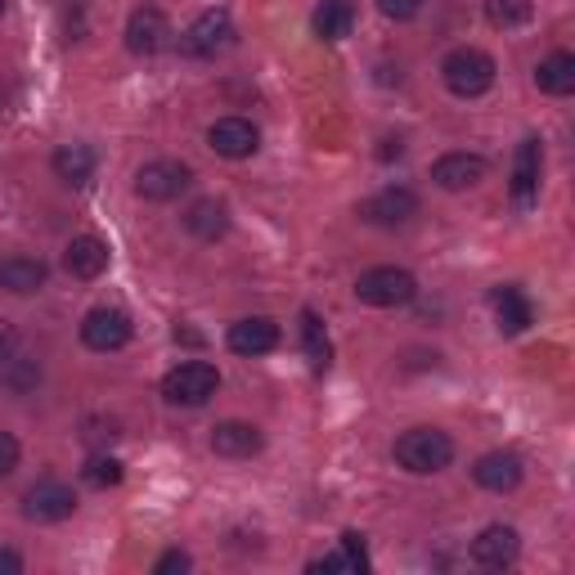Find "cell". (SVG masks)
<instances>
[{
  "mask_svg": "<svg viewBox=\"0 0 575 575\" xmlns=\"http://www.w3.org/2000/svg\"><path fill=\"white\" fill-rule=\"evenodd\" d=\"M396 464L414 477H432L454 464V441L441 428H409L396 441Z\"/></svg>",
  "mask_w": 575,
  "mask_h": 575,
  "instance_id": "obj_1",
  "label": "cell"
},
{
  "mask_svg": "<svg viewBox=\"0 0 575 575\" xmlns=\"http://www.w3.org/2000/svg\"><path fill=\"white\" fill-rule=\"evenodd\" d=\"M441 76H445L450 95H458V99H477V95H486V91L494 86L500 68H494V59H490L486 50H477V46H458V50L445 55Z\"/></svg>",
  "mask_w": 575,
  "mask_h": 575,
  "instance_id": "obj_2",
  "label": "cell"
},
{
  "mask_svg": "<svg viewBox=\"0 0 575 575\" xmlns=\"http://www.w3.org/2000/svg\"><path fill=\"white\" fill-rule=\"evenodd\" d=\"M216 392H220V373H216V364H207V360H184V364H176V369L163 378L167 405L199 409V405H207Z\"/></svg>",
  "mask_w": 575,
  "mask_h": 575,
  "instance_id": "obj_3",
  "label": "cell"
},
{
  "mask_svg": "<svg viewBox=\"0 0 575 575\" xmlns=\"http://www.w3.org/2000/svg\"><path fill=\"white\" fill-rule=\"evenodd\" d=\"M356 297L364 306H378V311H392V306H409L418 297V279L400 265H373L356 279Z\"/></svg>",
  "mask_w": 575,
  "mask_h": 575,
  "instance_id": "obj_4",
  "label": "cell"
},
{
  "mask_svg": "<svg viewBox=\"0 0 575 575\" xmlns=\"http://www.w3.org/2000/svg\"><path fill=\"white\" fill-rule=\"evenodd\" d=\"M229 46H235V19H229V10L199 14L180 36V55H189V59H216Z\"/></svg>",
  "mask_w": 575,
  "mask_h": 575,
  "instance_id": "obj_5",
  "label": "cell"
},
{
  "mask_svg": "<svg viewBox=\"0 0 575 575\" xmlns=\"http://www.w3.org/2000/svg\"><path fill=\"white\" fill-rule=\"evenodd\" d=\"M189 167L184 163H171V158H158V163H144L135 171V194L148 199V203H171L189 189Z\"/></svg>",
  "mask_w": 575,
  "mask_h": 575,
  "instance_id": "obj_6",
  "label": "cell"
},
{
  "mask_svg": "<svg viewBox=\"0 0 575 575\" xmlns=\"http://www.w3.org/2000/svg\"><path fill=\"white\" fill-rule=\"evenodd\" d=\"M167 46H171V23H167V14L158 5L131 10V19H127V50L140 55V59H148V55H163Z\"/></svg>",
  "mask_w": 575,
  "mask_h": 575,
  "instance_id": "obj_7",
  "label": "cell"
},
{
  "mask_svg": "<svg viewBox=\"0 0 575 575\" xmlns=\"http://www.w3.org/2000/svg\"><path fill=\"white\" fill-rule=\"evenodd\" d=\"M131 315L127 311H112V306H95V311L82 320V342L91 351H122L131 342Z\"/></svg>",
  "mask_w": 575,
  "mask_h": 575,
  "instance_id": "obj_8",
  "label": "cell"
},
{
  "mask_svg": "<svg viewBox=\"0 0 575 575\" xmlns=\"http://www.w3.org/2000/svg\"><path fill=\"white\" fill-rule=\"evenodd\" d=\"M76 513V494L63 481H36L23 494V517L27 522H68Z\"/></svg>",
  "mask_w": 575,
  "mask_h": 575,
  "instance_id": "obj_9",
  "label": "cell"
},
{
  "mask_svg": "<svg viewBox=\"0 0 575 575\" xmlns=\"http://www.w3.org/2000/svg\"><path fill=\"white\" fill-rule=\"evenodd\" d=\"M414 216H418V194L405 184H392L360 203V220H369V225H405Z\"/></svg>",
  "mask_w": 575,
  "mask_h": 575,
  "instance_id": "obj_10",
  "label": "cell"
},
{
  "mask_svg": "<svg viewBox=\"0 0 575 575\" xmlns=\"http://www.w3.org/2000/svg\"><path fill=\"white\" fill-rule=\"evenodd\" d=\"M522 454H513V450H494V454H481L477 458V468H472V481L481 486V490H490V494H508V490H517L522 486Z\"/></svg>",
  "mask_w": 575,
  "mask_h": 575,
  "instance_id": "obj_11",
  "label": "cell"
},
{
  "mask_svg": "<svg viewBox=\"0 0 575 575\" xmlns=\"http://www.w3.org/2000/svg\"><path fill=\"white\" fill-rule=\"evenodd\" d=\"M207 144L220 153V158H252V153L261 148V131L248 122V118H220V122H212V131H207Z\"/></svg>",
  "mask_w": 575,
  "mask_h": 575,
  "instance_id": "obj_12",
  "label": "cell"
},
{
  "mask_svg": "<svg viewBox=\"0 0 575 575\" xmlns=\"http://www.w3.org/2000/svg\"><path fill=\"white\" fill-rule=\"evenodd\" d=\"M522 553V540H517V530L513 526H486L477 540H472V562L486 566V571H504L513 566Z\"/></svg>",
  "mask_w": 575,
  "mask_h": 575,
  "instance_id": "obj_13",
  "label": "cell"
},
{
  "mask_svg": "<svg viewBox=\"0 0 575 575\" xmlns=\"http://www.w3.org/2000/svg\"><path fill=\"white\" fill-rule=\"evenodd\" d=\"M490 311H494V324H500L504 337H517L535 324V306L522 288L504 284V288H490Z\"/></svg>",
  "mask_w": 575,
  "mask_h": 575,
  "instance_id": "obj_14",
  "label": "cell"
},
{
  "mask_svg": "<svg viewBox=\"0 0 575 575\" xmlns=\"http://www.w3.org/2000/svg\"><path fill=\"white\" fill-rule=\"evenodd\" d=\"M229 351L235 356H271L279 347V324L265 315H248L239 324H229Z\"/></svg>",
  "mask_w": 575,
  "mask_h": 575,
  "instance_id": "obj_15",
  "label": "cell"
},
{
  "mask_svg": "<svg viewBox=\"0 0 575 575\" xmlns=\"http://www.w3.org/2000/svg\"><path fill=\"white\" fill-rule=\"evenodd\" d=\"M540 167H544V148L540 140H522L517 144V163H513V203L530 207L540 199Z\"/></svg>",
  "mask_w": 575,
  "mask_h": 575,
  "instance_id": "obj_16",
  "label": "cell"
},
{
  "mask_svg": "<svg viewBox=\"0 0 575 575\" xmlns=\"http://www.w3.org/2000/svg\"><path fill=\"white\" fill-rule=\"evenodd\" d=\"M486 158H477V153H445V158H436L432 167V180L441 189H450V194H458V189H472L486 180Z\"/></svg>",
  "mask_w": 575,
  "mask_h": 575,
  "instance_id": "obj_17",
  "label": "cell"
},
{
  "mask_svg": "<svg viewBox=\"0 0 575 575\" xmlns=\"http://www.w3.org/2000/svg\"><path fill=\"white\" fill-rule=\"evenodd\" d=\"M46 279H50V271H46V261H36V256H10V261H0V288L14 292V297L41 292Z\"/></svg>",
  "mask_w": 575,
  "mask_h": 575,
  "instance_id": "obj_18",
  "label": "cell"
},
{
  "mask_svg": "<svg viewBox=\"0 0 575 575\" xmlns=\"http://www.w3.org/2000/svg\"><path fill=\"white\" fill-rule=\"evenodd\" d=\"M63 265H68L72 279H99L108 271V248L95 235H82L63 248Z\"/></svg>",
  "mask_w": 575,
  "mask_h": 575,
  "instance_id": "obj_19",
  "label": "cell"
},
{
  "mask_svg": "<svg viewBox=\"0 0 575 575\" xmlns=\"http://www.w3.org/2000/svg\"><path fill=\"white\" fill-rule=\"evenodd\" d=\"M261 445H265L261 432L252 423H239V418H229V423H216L212 428V450L220 458H252Z\"/></svg>",
  "mask_w": 575,
  "mask_h": 575,
  "instance_id": "obj_20",
  "label": "cell"
},
{
  "mask_svg": "<svg viewBox=\"0 0 575 575\" xmlns=\"http://www.w3.org/2000/svg\"><path fill=\"white\" fill-rule=\"evenodd\" d=\"M184 229L194 239H203V243H216L225 229H229V207L220 199H199L194 207L184 212Z\"/></svg>",
  "mask_w": 575,
  "mask_h": 575,
  "instance_id": "obj_21",
  "label": "cell"
},
{
  "mask_svg": "<svg viewBox=\"0 0 575 575\" xmlns=\"http://www.w3.org/2000/svg\"><path fill=\"white\" fill-rule=\"evenodd\" d=\"M311 23H315L320 41H347L351 27H356V0H320Z\"/></svg>",
  "mask_w": 575,
  "mask_h": 575,
  "instance_id": "obj_22",
  "label": "cell"
},
{
  "mask_svg": "<svg viewBox=\"0 0 575 575\" xmlns=\"http://www.w3.org/2000/svg\"><path fill=\"white\" fill-rule=\"evenodd\" d=\"M311 571H315V575H324V571H342V575H360V571H369L364 535L347 530V535H342V549H337V553H328V558H315V562H311Z\"/></svg>",
  "mask_w": 575,
  "mask_h": 575,
  "instance_id": "obj_23",
  "label": "cell"
},
{
  "mask_svg": "<svg viewBox=\"0 0 575 575\" xmlns=\"http://www.w3.org/2000/svg\"><path fill=\"white\" fill-rule=\"evenodd\" d=\"M535 86H540L544 95H571L575 91V55H549L540 59V68H535Z\"/></svg>",
  "mask_w": 575,
  "mask_h": 575,
  "instance_id": "obj_24",
  "label": "cell"
},
{
  "mask_svg": "<svg viewBox=\"0 0 575 575\" xmlns=\"http://www.w3.org/2000/svg\"><path fill=\"white\" fill-rule=\"evenodd\" d=\"M55 176L63 184H91V176H95V148H86V144H63L55 153Z\"/></svg>",
  "mask_w": 575,
  "mask_h": 575,
  "instance_id": "obj_25",
  "label": "cell"
},
{
  "mask_svg": "<svg viewBox=\"0 0 575 575\" xmlns=\"http://www.w3.org/2000/svg\"><path fill=\"white\" fill-rule=\"evenodd\" d=\"M301 347H306V360H311L315 373L328 369V360H333V342H328L324 320H320L315 311H301Z\"/></svg>",
  "mask_w": 575,
  "mask_h": 575,
  "instance_id": "obj_26",
  "label": "cell"
},
{
  "mask_svg": "<svg viewBox=\"0 0 575 575\" xmlns=\"http://www.w3.org/2000/svg\"><path fill=\"white\" fill-rule=\"evenodd\" d=\"M486 19L494 27H526L535 19V0H486Z\"/></svg>",
  "mask_w": 575,
  "mask_h": 575,
  "instance_id": "obj_27",
  "label": "cell"
},
{
  "mask_svg": "<svg viewBox=\"0 0 575 575\" xmlns=\"http://www.w3.org/2000/svg\"><path fill=\"white\" fill-rule=\"evenodd\" d=\"M0 378H5V387L10 392H32L36 382H41V364L27 360V356H10V360H0Z\"/></svg>",
  "mask_w": 575,
  "mask_h": 575,
  "instance_id": "obj_28",
  "label": "cell"
},
{
  "mask_svg": "<svg viewBox=\"0 0 575 575\" xmlns=\"http://www.w3.org/2000/svg\"><path fill=\"white\" fill-rule=\"evenodd\" d=\"M86 486H95V490H104V486H118L127 472H122V458H91L86 464Z\"/></svg>",
  "mask_w": 575,
  "mask_h": 575,
  "instance_id": "obj_29",
  "label": "cell"
},
{
  "mask_svg": "<svg viewBox=\"0 0 575 575\" xmlns=\"http://www.w3.org/2000/svg\"><path fill=\"white\" fill-rule=\"evenodd\" d=\"M423 5L428 0H378V10L387 19H396V23H409L414 14H423Z\"/></svg>",
  "mask_w": 575,
  "mask_h": 575,
  "instance_id": "obj_30",
  "label": "cell"
},
{
  "mask_svg": "<svg viewBox=\"0 0 575 575\" xmlns=\"http://www.w3.org/2000/svg\"><path fill=\"white\" fill-rule=\"evenodd\" d=\"M19 458H23L19 441H14L10 432H0V477H10V472L19 468Z\"/></svg>",
  "mask_w": 575,
  "mask_h": 575,
  "instance_id": "obj_31",
  "label": "cell"
},
{
  "mask_svg": "<svg viewBox=\"0 0 575 575\" xmlns=\"http://www.w3.org/2000/svg\"><path fill=\"white\" fill-rule=\"evenodd\" d=\"M189 566H194V558L180 553V549H171V553H163L158 562H153V575H171V571H189Z\"/></svg>",
  "mask_w": 575,
  "mask_h": 575,
  "instance_id": "obj_32",
  "label": "cell"
},
{
  "mask_svg": "<svg viewBox=\"0 0 575 575\" xmlns=\"http://www.w3.org/2000/svg\"><path fill=\"white\" fill-rule=\"evenodd\" d=\"M23 571V558L14 549H0V575H19Z\"/></svg>",
  "mask_w": 575,
  "mask_h": 575,
  "instance_id": "obj_33",
  "label": "cell"
},
{
  "mask_svg": "<svg viewBox=\"0 0 575 575\" xmlns=\"http://www.w3.org/2000/svg\"><path fill=\"white\" fill-rule=\"evenodd\" d=\"M10 351H14V324L0 320V360H10Z\"/></svg>",
  "mask_w": 575,
  "mask_h": 575,
  "instance_id": "obj_34",
  "label": "cell"
},
{
  "mask_svg": "<svg viewBox=\"0 0 575 575\" xmlns=\"http://www.w3.org/2000/svg\"><path fill=\"white\" fill-rule=\"evenodd\" d=\"M5 5H10V0H0V14H5Z\"/></svg>",
  "mask_w": 575,
  "mask_h": 575,
  "instance_id": "obj_35",
  "label": "cell"
}]
</instances>
